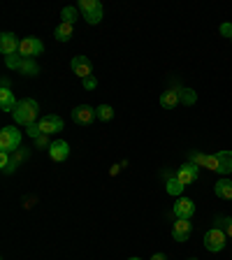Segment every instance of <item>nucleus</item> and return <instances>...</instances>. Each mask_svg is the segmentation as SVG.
Masks as SVG:
<instances>
[{
	"instance_id": "obj_11",
	"label": "nucleus",
	"mask_w": 232,
	"mask_h": 260,
	"mask_svg": "<svg viewBox=\"0 0 232 260\" xmlns=\"http://www.w3.org/2000/svg\"><path fill=\"white\" fill-rule=\"evenodd\" d=\"M70 68L77 77H81V79L91 77V72H93V63L88 60V56H75V58L70 60Z\"/></svg>"
},
{
	"instance_id": "obj_1",
	"label": "nucleus",
	"mask_w": 232,
	"mask_h": 260,
	"mask_svg": "<svg viewBox=\"0 0 232 260\" xmlns=\"http://www.w3.org/2000/svg\"><path fill=\"white\" fill-rule=\"evenodd\" d=\"M38 112H40V105L32 100V98H26V100H19V105L14 107V121L19 125H30V123H38Z\"/></svg>"
},
{
	"instance_id": "obj_5",
	"label": "nucleus",
	"mask_w": 232,
	"mask_h": 260,
	"mask_svg": "<svg viewBox=\"0 0 232 260\" xmlns=\"http://www.w3.org/2000/svg\"><path fill=\"white\" fill-rule=\"evenodd\" d=\"M225 244H227V235L223 233L218 225L205 233V246H207V251H211V253L223 251V249H225Z\"/></svg>"
},
{
	"instance_id": "obj_27",
	"label": "nucleus",
	"mask_w": 232,
	"mask_h": 260,
	"mask_svg": "<svg viewBox=\"0 0 232 260\" xmlns=\"http://www.w3.org/2000/svg\"><path fill=\"white\" fill-rule=\"evenodd\" d=\"M218 228H221L223 233L232 239V216H225V218H218Z\"/></svg>"
},
{
	"instance_id": "obj_3",
	"label": "nucleus",
	"mask_w": 232,
	"mask_h": 260,
	"mask_svg": "<svg viewBox=\"0 0 232 260\" xmlns=\"http://www.w3.org/2000/svg\"><path fill=\"white\" fill-rule=\"evenodd\" d=\"M207 170L218 172V174H230L232 172V151L223 149V151L209 153V158H207Z\"/></svg>"
},
{
	"instance_id": "obj_14",
	"label": "nucleus",
	"mask_w": 232,
	"mask_h": 260,
	"mask_svg": "<svg viewBox=\"0 0 232 260\" xmlns=\"http://www.w3.org/2000/svg\"><path fill=\"white\" fill-rule=\"evenodd\" d=\"M49 156H51V160L63 162L65 158L70 156V144H68L65 140H56V142H51V146H49Z\"/></svg>"
},
{
	"instance_id": "obj_34",
	"label": "nucleus",
	"mask_w": 232,
	"mask_h": 260,
	"mask_svg": "<svg viewBox=\"0 0 232 260\" xmlns=\"http://www.w3.org/2000/svg\"><path fill=\"white\" fill-rule=\"evenodd\" d=\"M0 86H3V88H10V77H3V81H0Z\"/></svg>"
},
{
	"instance_id": "obj_21",
	"label": "nucleus",
	"mask_w": 232,
	"mask_h": 260,
	"mask_svg": "<svg viewBox=\"0 0 232 260\" xmlns=\"http://www.w3.org/2000/svg\"><path fill=\"white\" fill-rule=\"evenodd\" d=\"M19 72L26 77H35V75H40V65L35 63V58H23V65Z\"/></svg>"
},
{
	"instance_id": "obj_37",
	"label": "nucleus",
	"mask_w": 232,
	"mask_h": 260,
	"mask_svg": "<svg viewBox=\"0 0 232 260\" xmlns=\"http://www.w3.org/2000/svg\"><path fill=\"white\" fill-rule=\"evenodd\" d=\"M230 40H232V38H230Z\"/></svg>"
},
{
	"instance_id": "obj_19",
	"label": "nucleus",
	"mask_w": 232,
	"mask_h": 260,
	"mask_svg": "<svg viewBox=\"0 0 232 260\" xmlns=\"http://www.w3.org/2000/svg\"><path fill=\"white\" fill-rule=\"evenodd\" d=\"M0 168H3V174H12L16 168H19V162L12 158V153H3V151H0Z\"/></svg>"
},
{
	"instance_id": "obj_36",
	"label": "nucleus",
	"mask_w": 232,
	"mask_h": 260,
	"mask_svg": "<svg viewBox=\"0 0 232 260\" xmlns=\"http://www.w3.org/2000/svg\"><path fill=\"white\" fill-rule=\"evenodd\" d=\"M188 260H197V258H188Z\"/></svg>"
},
{
	"instance_id": "obj_31",
	"label": "nucleus",
	"mask_w": 232,
	"mask_h": 260,
	"mask_svg": "<svg viewBox=\"0 0 232 260\" xmlns=\"http://www.w3.org/2000/svg\"><path fill=\"white\" fill-rule=\"evenodd\" d=\"M12 158H14L16 162H23L28 158V149H16V151L12 153Z\"/></svg>"
},
{
	"instance_id": "obj_26",
	"label": "nucleus",
	"mask_w": 232,
	"mask_h": 260,
	"mask_svg": "<svg viewBox=\"0 0 232 260\" xmlns=\"http://www.w3.org/2000/svg\"><path fill=\"white\" fill-rule=\"evenodd\" d=\"M207 158H209V153H190V162L197 168H207Z\"/></svg>"
},
{
	"instance_id": "obj_24",
	"label": "nucleus",
	"mask_w": 232,
	"mask_h": 260,
	"mask_svg": "<svg viewBox=\"0 0 232 260\" xmlns=\"http://www.w3.org/2000/svg\"><path fill=\"white\" fill-rule=\"evenodd\" d=\"M60 16H63V23H72V26H75V21L79 19V16H77V7H63Z\"/></svg>"
},
{
	"instance_id": "obj_13",
	"label": "nucleus",
	"mask_w": 232,
	"mask_h": 260,
	"mask_svg": "<svg viewBox=\"0 0 232 260\" xmlns=\"http://www.w3.org/2000/svg\"><path fill=\"white\" fill-rule=\"evenodd\" d=\"M190 230H193V223H190L188 218H177L174 228H172L174 242H186V239L190 237Z\"/></svg>"
},
{
	"instance_id": "obj_25",
	"label": "nucleus",
	"mask_w": 232,
	"mask_h": 260,
	"mask_svg": "<svg viewBox=\"0 0 232 260\" xmlns=\"http://www.w3.org/2000/svg\"><path fill=\"white\" fill-rule=\"evenodd\" d=\"M95 112H97V119H100V121H109V119H114V109L109 107V105H100V107H97Z\"/></svg>"
},
{
	"instance_id": "obj_6",
	"label": "nucleus",
	"mask_w": 232,
	"mask_h": 260,
	"mask_svg": "<svg viewBox=\"0 0 232 260\" xmlns=\"http://www.w3.org/2000/svg\"><path fill=\"white\" fill-rule=\"evenodd\" d=\"M21 49V40L16 38L14 32H3L0 35V54L3 56H14Z\"/></svg>"
},
{
	"instance_id": "obj_2",
	"label": "nucleus",
	"mask_w": 232,
	"mask_h": 260,
	"mask_svg": "<svg viewBox=\"0 0 232 260\" xmlns=\"http://www.w3.org/2000/svg\"><path fill=\"white\" fill-rule=\"evenodd\" d=\"M21 130L14 125H5L0 130V151L3 153H14L16 149H21Z\"/></svg>"
},
{
	"instance_id": "obj_18",
	"label": "nucleus",
	"mask_w": 232,
	"mask_h": 260,
	"mask_svg": "<svg viewBox=\"0 0 232 260\" xmlns=\"http://www.w3.org/2000/svg\"><path fill=\"white\" fill-rule=\"evenodd\" d=\"M72 35H75V26H72V23H58L54 30V38L58 40V42H68Z\"/></svg>"
},
{
	"instance_id": "obj_35",
	"label": "nucleus",
	"mask_w": 232,
	"mask_h": 260,
	"mask_svg": "<svg viewBox=\"0 0 232 260\" xmlns=\"http://www.w3.org/2000/svg\"><path fill=\"white\" fill-rule=\"evenodd\" d=\"M130 260H140V258H130Z\"/></svg>"
},
{
	"instance_id": "obj_29",
	"label": "nucleus",
	"mask_w": 232,
	"mask_h": 260,
	"mask_svg": "<svg viewBox=\"0 0 232 260\" xmlns=\"http://www.w3.org/2000/svg\"><path fill=\"white\" fill-rule=\"evenodd\" d=\"M81 86L86 88V91H93V88L97 86V79L91 75V77H86V79H81Z\"/></svg>"
},
{
	"instance_id": "obj_10",
	"label": "nucleus",
	"mask_w": 232,
	"mask_h": 260,
	"mask_svg": "<svg viewBox=\"0 0 232 260\" xmlns=\"http://www.w3.org/2000/svg\"><path fill=\"white\" fill-rule=\"evenodd\" d=\"M95 116H97V112L91 107V105H79V107L72 109V121L79 125H88Z\"/></svg>"
},
{
	"instance_id": "obj_4",
	"label": "nucleus",
	"mask_w": 232,
	"mask_h": 260,
	"mask_svg": "<svg viewBox=\"0 0 232 260\" xmlns=\"http://www.w3.org/2000/svg\"><path fill=\"white\" fill-rule=\"evenodd\" d=\"M77 10L84 14V21L91 23V26L103 21V3L100 0H79Z\"/></svg>"
},
{
	"instance_id": "obj_12",
	"label": "nucleus",
	"mask_w": 232,
	"mask_h": 260,
	"mask_svg": "<svg viewBox=\"0 0 232 260\" xmlns=\"http://www.w3.org/2000/svg\"><path fill=\"white\" fill-rule=\"evenodd\" d=\"M197 177H200V168H197V165H193V162H186V165H181V168L177 170V179L184 186L195 184V181H197Z\"/></svg>"
},
{
	"instance_id": "obj_20",
	"label": "nucleus",
	"mask_w": 232,
	"mask_h": 260,
	"mask_svg": "<svg viewBox=\"0 0 232 260\" xmlns=\"http://www.w3.org/2000/svg\"><path fill=\"white\" fill-rule=\"evenodd\" d=\"M184 188H186V186L177 179V174H174V177L170 174V177H168V193H170V195H174V198H181Z\"/></svg>"
},
{
	"instance_id": "obj_30",
	"label": "nucleus",
	"mask_w": 232,
	"mask_h": 260,
	"mask_svg": "<svg viewBox=\"0 0 232 260\" xmlns=\"http://www.w3.org/2000/svg\"><path fill=\"white\" fill-rule=\"evenodd\" d=\"M35 146H38V149H49V146H51V142H49V135H40L38 140H35Z\"/></svg>"
},
{
	"instance_id": "obj_16",
	"label": "nucleus",
	"mask_w": 232,
	"mask_h": 260,
	"mask_svg": "<svg viewBox=\"0 0 232 260\" xmlns=\"http://www.w3.org/2000/svg\"><path fill=\"white\" fill-rule=\"evenodd\" d=\"M214 193L223 200H232V181L230 179H218L216 186H214Z\"/></svg>"
},
{
	"instance_id": "obj_22",
	"label": "nucleus",
	"mask_w": 232,
	"mask_h": 260,
	"mask_svg": "<svg viewBox=\"0 0 232 260\" xmlns=\"http://www.w3.org/2000/svg\"><path fill=\"white\" fill-rule=\"evenodd\" d=\"M179 100H181L184 105H195L197 95H195L193 88H179Z\"/></svg>"
},
{
	"instance_id": "obj_23",
	"label": "nucleus",
	"mask_w": 232,
	"mask_h": 260,
	"mask_svg": "<svg viewBox=\"0 0 232 260\" xmlns=\"http://www.w3.org/2000/svg\"><path fill=\"white\" fill-rule=\"evenodd\" d=\"M5 65L10 68V70H21V65H23V56H21V54L5 56Z\"/></svg>"
},
{
	"instance_id": "obj_15",
	"label": "nucleus",
	"mask_w": 232,
	"mask_h": 260,
	"mask_svg": "<svg viewBox=\"0 0 232 260\" xmlns=\"http://www.w3.org/2000/svg\"><path fill=\"white\" fill-rule=\"evenodd\" d=\"M16 105H19V100L14 98V91H12V88H3V91H0V109L12 114Z\"/></svg>"
},
{
	"instance_id": "obj_33",
	"label": "nucleus",
	"mask_w": 232,
	"mask_h": 260,
	"mask_svg": "<svg viewBox=\"0 0 232 260\" xmlns=\"http://www.w3.org/2000/svg\"><path fill=\"white\" fill-rule=\"evenodd\" d=\"M151 260H168V255H165V253H153Z\"/></svg>"
},
{
	"instance_id": "obj_7",
	"label": "nucleus",
	"mask_w": 232,
	"mask_h": 260,
	"mask_svg": "<svg viewBox=\"0 0 232 260\" xmlns=\"http://www.w3.org/2000/svg\"><path fill=\"white\" fill-rule=\"evenodd\" d=\"M38 123H40L42 135H54V133H60V130H63V119H60L58 114H47V116H42Z\"/></svg>"
},
{
	"instance_id": "obj_32",
	"label": "nucleus",
	"mask_w": 232,
	"mask_h": 260,
	"mask_svg": "<svg viewBox=\"0 0 232 260\" xmlns=\"http://www.w3.org/2000/svg\"><path fill=\"white\" fill-rule=\"evenodd\" d=\"M221 35L232 38V23H223V26H221Z\"/></svg>"
},
{
	"instance_id": "obj_8",
	"label": "nucleus",
	"mask_w": 232,
	"mask_h": 260,
	"mask_svg": "<svg viewBox=\"0 0 232 260\" xmlns=\"http://www.w3.org/2000/svg\"><path fill=\"white\" fill-rule=\"evenodd\" d=\"M44 51V44L40 42L38 38H23L21 40V49H19V54L23 56V58H35V56H40Z\"/></svg>"
},
{
	"instance_id": "obj_28",
	"label": "nucleus",
	"mask_w": 232,
	"mask_h": 260,
	"mask_svg": "<svg viewBox=\"0 0 232 260\" xmlns=\"http://www.w3.org/2000/svg\"><path fill=\"white\" fill-rule=\"evenodd\" d=\"M26 135L32 137V140H38V137L42 135V130H40V123H30V125H28V128H26Z\"/></svg>"
},
{
	"instance_id": "obj_9",
	"label": "nucleus",
	"mask_w": 232,
	"mask_h": 260,
	"mask_svg": "<svg viewBox=\"0 0 232 260\" xmlns=\"http://www.w3.org/2000/svg\"><path fill=\"white\" fill-rule=\"evenodd\" d=\"M172 214L177 218H188L190 221V216L195 214V202L190 198H177V202L172 207Z\"/></svg>"
},
{
	"instance_id": "obj_17",
	"label": "nucleus",
	"mask_w": 232,
	"mask_h": 260,
	"mask_svg": "<svg viewBox=\"0 0 232 260\" xmlns=\"http://www.w3.org/2000/svg\"><path fill=\"white\" fill-rule=\"evenodd\" d=\"M179 103H181V100H179V88H170V91H165L160 95V105L165 109H174Z\"/></svg>"
}]
</instances>
